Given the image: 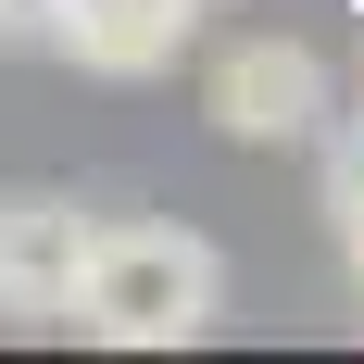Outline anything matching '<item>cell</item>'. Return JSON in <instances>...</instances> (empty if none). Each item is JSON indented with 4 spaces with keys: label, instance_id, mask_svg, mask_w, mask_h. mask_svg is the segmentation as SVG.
<instances>
[{
    "label": "cell",
    "instance_id": "1",
    "mask_svg": "<svg viewBox=\"0 0 364 364\" xmlns=\"http://www.w3.org/2000/svg\"><path fill=\"white\" fill-rule=\"evenodd\" d=\"M226 314V252L201 226H88L63 327H88L101 352H188Z\"/></svg>",
    "mask_w": 364,
    "mask_h": 364
},
{
    "label": "cell",
    "instance_id": "2",
    "mask_svg": "<svg viewBox=\"0 0 364 364\" xmlns=\"http://www.w3.org/2000/svg\"><path fill=\"white\" fill-rule=\"evenodd\" d=\"M201 113L252 151H314L339 126V75L314 38H226L214 75H201Z\"/></svg>",
    "mask_w": 364,
    "mask_h": 364
},
{
    "label": "cell",
    "instance_id": "3",
    "mask_svg": "<svg viewBox=\"0 0 364 364\" xmlns=\"http://www.w3.org/2000/svg\"><path fill=\"white\" fill-rule=\"evenodd\" d=\"M201 38V0H38V50H63L75 75H176V50Z\"/></svg>",
    "mask_w": 364,
    "mask_h": 364
},
{
    "label": "cell",
    "instance_id": "4",
    "mask_svg": "<svg viewBox=\"0 0 364 364\" xmlns=\"http://www.w3.org/2000/svg\"><path fill=\"white\" fill-rule=\"evenodd\" d=\"M88 201L75 188H0V314L26 327H63L75 301V264H88Z\"/></svg>",
    "mask_w": 364,
    "mask_h": 364
},
{
    "label": "cell",
    "instance_id": "5",
    "mask_svg": "<svg viewBox=\"0 0 364 364\" xmlns=\"http://www.w3.org/2000/svg\"><path fill=\"white\" fill-rule=\"evenodd\" d=\"M327 214H339V252H352V277H364V126H327Z\"/></svg>",
    "mask_w": 364,
    "mask_h": 364
},
{
    "label": "cell",
    "instance_id": "6",
    "mask_svg": "<svg viewBox=\"0 0 364 364\" xmlns=\"http://www.w3.org/2000/svg\"><path fill=\"white\" fill-rule=\"evenodd\" d=\"M0 38H13V50H38V0H0Z\"/></svg>",
    "mask_w": 364,
    "mask_h": 364
},
{
    "label": "cell",
    "instance_id": "7",
    "mask_svg": "<svg viewBox=\"0 0 364 364\" xmlns=\"http://www.w3.org/2000/svg\"><path fill=\"white\" fill-rule=\"evenodd\" d=\"M352 13H364V0H352Z\"/></svg>",
    "mask_w": 364,
    "mask_h": 364
}]
</instances>
